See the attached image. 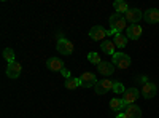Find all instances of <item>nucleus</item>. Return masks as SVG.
<instances>
[{
	"mask_svg": "<svg viewBox=\"0 0 159 118\" xmlns=\"http://www.w3.org/2000/svg\"><path fill=\"white\" fill-rule=\"evenodd\" d=\"M110 26H111V31L115 34H119L123 32L124 27H126V19H124V15H119V13H113L110 16Z\"/></svg>",
	"mask_w": 159,
	"mask_h": 118,
	"instance_id": "obj_1",
	"label": "nucleus"
},
{
	"mask_svg": "<svg viewBox=\"0 0 159 118\" xmlns=\"http://www.w3.org/2000/svg\"><path fill=\"white\" fill-rule=\"evenodd\" d=\"M108 35H115V32L110 29V31H105L102 26H94L91 31H89V38H92V40H103L105 37H108Z\"/></svg>",
	"mask_w": 159,
	"mask_h": 118,
	"instance_id": "obj_2",
	"label": "nucleus"
},
{
	"mask_svg": "<svg viewBox=\"0 0 159 118\" xmlns=\"http://www.w3.org/2000/svg\"><path fill=\"white\" fill-rule=\"evenodd\" d=\"M111 62H113L115 67L124 70V69H129V65H130V56H127L124 53H115Z\"/></svg>",
	"mask_w": 159,
	"mask_h": 118,
	"instance_id": "obj_3",
	"label": "nucleus"
},
{
	"mask_svg": "<svg viewBox=\"0 0 159 118\" xmlns=\"http://www.w3.org/2000/svg\"><path fill=\"white\" fill-rule=\"evenodd\" d=\"M113 85H115V82L108 80V78H102V80H99V82L96 83V86H94V91H96V94H100V96H103V94H107L110 89L113 91Z\"/></svg>",
	"mask_w": 159,
	"mask_h": 118,
	"instance_id": "obj_4",
	"label": "nucleus"
},
{
	"mask_svg": "<svg viewBox=\"0 0 159 118\" xmlns=\"http://www.w3.org/2000/svg\"><path fill=\"white\" fill-rule=\"evenodd\" d=\"M56 48H57L59 53L64 54V56H70L73 53V43L70 40H67V38H59Z\"/></svg>",
	"mask_w": 159,
	"mask_h": 118,
	"instance_id": "obj_5",
	"label": "nucleus"
},
{
	"mask_svg": "<svg viewBox=\"0 0 159 118\" xmlns=\"http://www.w3.org/2000/svg\"><path fill=\"white\" fill-rule=\"evenodd\" d=\"M140 94H142V93H140V89H137V88H129V89H126V91H124V94H123V101H124L126 106H130V104L137 102V99H139V96H140Z\"/></svg>",
	"mask_w": 159,
	"mask_h": 118,
	"instance_id": "obj_6",
	"label": "nucleus"
},
{
	"mask_svg": "<svg viewBox=\"0 0 159 118\" xmlns=\"http://www.w3.org/2000/svg\"><path fill=\"white\" fill-rule=\"evenodd\" d=\"M124 19L130 24H139V21L143 19V11L139 8H129V11L124 15Z\"/></svg>",
	"mask_w": 159,
	"mask_h": 118,
	"instance_id": "obj_7",
	"label": "nucleus"
},
{
	"mask_svg": "<svg viewBox=\"0 0 159 118\" xmlns=\"http://www.w3.org/2000/svg\"><path fill=\"white\" fill-rule=\"evenodd\" d=\"M140 93H142V96H143L145 99H153V97L156 96V93H157V86H156V83L148 82L147 85L142 86Z\"/></svg>",
	"mask_w": 159,
	"mask_h": 118,
	"instance_id": "obj_8",
	"label": "nucleus"
},
{
	"mask_svg": "<svg viewBox=\"0 0 159 118\" xmlns=\"http://www.w3.org/2000/svg\"><path fill=\"white\" fill-rule=\"evenodd\" d=\"M80 82H81V86H84V88H92V86H96V83L99 80L92 72H84L81 77H80Z\"/></svg>",
	"mask_w": 159,
	"mask_h": 118,
	"instance_id": "obj_9",
	"label": "nucleus"
},
{
	"mask_svg": "<svg viewBox=\"0 0 159 118\" xmlns=\"http://www.w3.org/2000/svg\"><path fill=\"white\" fill-rule=\"evenodd\" d=\"M115 69H116V67L113 65V62H108V61H102V62L97 65L99 73L103 75V77H111L113 72H115Z\"/></svg>",
	"mask_w": 159,
	"mask_h": 118,
	"instance_id": "obj_10",
	"label": "nucleus"
},
{
	"mask_svg": "<svg viewBox=\"0 0 159 118\" xmlns=\"http://www.w3.org/2000/svg\"><path fill=\"white\" fill-rule=\"evenodd\" d=\"M143 19L148 24H157L159 22V10L157 8H148L143 11Z\"/></svg>",
	"mask_w": 159,
	"mask_h": 118,
	"instance_id": "obj_11",
	"label": "nucleus"
},
{
	"mask_svg": "<svg viewBox=\"0 0 159 118\" xmlns=\"http://www.w3.org/2000/svg\"><path fill=\"white\" fill-rule=\"evenodd\" d=\"M21 70H22V65L19 62H11V64L7 65V77L16 80V78L21 75Z\"/></svg>",
	"mask_w": 159,
	"mask_h": 118,
	"instance_id": "obj_12",
	"label": "nucleus"
},
{
	"mask_svg": "<svg viewBox=\"0 0 159 118\" xmlns=\"http://www.w3.org/2000/svg\"><path fill=\"white\" fill-rule=\"evenodd\" d=\"M46 67H48L51 72H61V70L65 69V67H64V62H62L59 58H56V56H52V58H49V59L46 61Z\"/></svg>",
	"mask_w": 159,
	"mask_h": 118,
	"instance_id": "obj_13",
	"label": "nucleus"
},
{
	"mask_svg": "<svg viewBox=\"0 0 159 118\" xmlns=\"http://www.w3.org/2000/svg\"><path fill=\"white\" fill-rule=\"evenodd\" d=\"M142 32H143L142 26H139V24H132V26H129L127 31H126V37L129 38V40H137V38H140Z\"/></svg>",
	"mask_w": 159,
	"mask_h": 118,
	"instance_id": "obj_14",
	"label": "nucleus"
},
{
	"mask_svg": "<svg viewBox=\"0 0 159 118\" xmlns=\"http://www.w3.org/2000/svg\"><path fill=\"white\" fill-rule=\"evenodd\" d=\"M124 113L127 115V118H142V109L135 104H130V106L124 107Z\"/></svg>",
	"mask_w": 159,
	"mask_h": 118,
	"instance_id": "obj_15",
	"label": "nucleus"
},
{
	"mask_svg": "<svg viewBox=\"0 0 159 118\" xmlns=\"http://www.w3.org/2000/svg\"><path fill=\"white\" fill-rule=\"evenodd\" d=\"M115 48H116V45L113 43V40H103L102 45H100V50L103 51V53H105V54H111V56L116 53Z\"/></svg>",
	"mask_w": 159,
	"mask_h": 118,
	"instance_id": "obj_16",
	"label": "nucleus"
},
{
	"mask_svg": "<svg viewBox=\"0 0 159 118\" xmlns=\"http://www.w3.org/2000/svg\"><path fill=\"white\" fill-rule=\"evenodd\" d=\"M113 8H115V13H119V15H126L129 11V5L124 2V0H115L113 2Z\"/></svg>",
	"mask_w": 159,
	"mask_h": 118,
	"instance_id": "obj_17",
	"label": "nucleus"
},
{
	"mask_svg": "<svg viewBox=\"0 0 159 118\" xmlns=\"http://www.w3.org/2000/svg\"><path fill=\"white\" fill-rule=\"evenodd\" d=\"M124 107H126V104H124V101L123 99H111L110 101V109L113 110V112H116V113H119V112H123L124 110Z\"/></svg>",
	"mask_w": 159,
	"mask_h": 118,
	"instance_id": "obj_18",
	"label": "nucleus"
},
{
	"mask_svg": "<svg viewBox=\"0 0 159 118\" xmlns=\"http://www.w3.org/2000/svg\"><path fill=\"white\" fill-rule=\"evenodd\" d=\"M127 40H129V38H127V37H124L121 32L113 35V43H115L118 48H126V45H127Z\"/></svg>",
	"mask_w": 159,
	"mask_h": 118,
	"instance_id": "obj_19",
	"label": "nucleus"
},
{
	"mask_svg": "<svg viewBox=\"0 0 159 118\" xmlns=\"http://www.w3.org/2000/svg\"><path fill=\"white\" fill-rule=\"evenodd\" d=\"M78 86H81V82H80V78H73V77H70V78H65V88L67 89H76Z\"/></svg>",
	"mask_w": 159,
	"mask_h": 118,
	"instance_id": "obj_20",
	"label": "nucleus"
},
{
	"mask_svg": "<svg viewBox=\"0 0 159 118\" xmlns=\"http://www.w3.org/2000/svg\"><path fill=\"white\" fill-rule=\"evenodd\" d=\"M2 54H3V59H5L8 64L16 62V61H15V51H13L11 48H5V50L2 51Z\"/></svg>",
	"mask_w": 159,
	"mask_h": 118,
	"instance_id": "obj_21",
	"label": "nucleus"
},
{
	"mask_svg": "<svg viewBox=\"0 0 159 118\" xmlns=\"http://www.w3.org/2000/svg\"><path fill=\"white\" fill-rule=\"evenodd\" d=\"M88 61H89L91 64H96V65H99V64L102 62L99 53H89V54H88Z\"/></svg>",
	"mask_w": 159,
	"mask_h": 118,
	"instance_id": "obj_22",
	"label": "nucleus"
},
{
	"mask_svg": "<svg viewBox=\"0 0 159 118\" xmlns=\"http://www.w3.org/2000/svg\"><path fill=\"white\" fill-rule=\"evenodd\" d=\"M113 91H115L116 94H121V93L124 94V91H126V89H124V85H123L121 82H115V85H113Z\"/></svg>",
	"mask_w": 159,
	"mask_h": 118,
	"instance_id": "obj_23",
	"label": "nucleus"
},
{
	"mask_svg": "<svg viewBox=\"0 0 159 118\" xmlns=\"http://www.w3.org/2000/svg\"><path fill=\"white\" fill-rule=\"evenodd\" d=\"M137 82H139V83H142V85H147L150 80H148V78L145 77V75H140V77H137Z\"/></svg>",
	"mask_w": 159,
	"mask_h": 118,
	"instance_id": "obj_24",
	"label": "nucleus"
},
{
	"mask_svg": "<svg viewBox=\"0 0 159 118\" xmlns=\"http://www.w3.org/2000/svg\"><path fill=\"white\" fill-rule=\"evenodd\" d=\"M61 73L65 77V78H70V72L67 70V69H64V70H61Z\"/></svg>",
	"mask_w": 159,
	"mask_h": 118,
	"instance_id": "obj_25",
	"label": "nucleus"
},
{
	"mask_svg": "<svg viewBox=\"0 0 159 118\" xmlns=\"http://www.w3.org/2000/svg\"><path fill=\"white\" fill-rule=\"evenodd\" d=\"M116 118H127V115H126L124 112H119V113L116 115Z\"/></svg>",
	"mask_w": 159,
	"mask_h": 118,
	"instance_id": "obj_26",
	"label": "nucleus"
}]
</instances>
